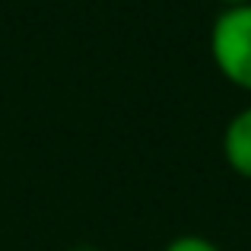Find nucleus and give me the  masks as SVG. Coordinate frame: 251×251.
Instances as JSON below:
<instances>
[{
    "label": "nucleus",
    "mask_w": 251,
    "mask_h": 251,
    "mask_svg": "<svg viewBox=\"0 0 251 251\" xmlns=\"http://www.w3.org/2000/svg\"><path fill=\"white\" fill-rule=\"evenodd\" d=\"M242 3H251V0H220V6H242Z\"/></svg>",
    "instance_id": "obj_4"
},
{
    "label": "nucleus",
    "mask_w": 251,
    "mask_h": 251,
    "mask_svg": "<svg viewBox=\"0 0 251 251\" xmlns=\"http://www.w3.org/2000/svg\"><path fill=\"white\" fill-rule=\"evenodd\" d=\"M162 251H223L216 242L203 239V235H194V232H184V235H175Z\"/></svg>",
    "instance_id": "obj_3"
},
{
    "label": "nucleus",
    "mask_w": 251,
    "mask_h": 251,
    "mask_svg": "<svg viewBox=\"0 0 251 251\" xmlns=\"http://www.w3.org/2000/svg\"><path fill=\"white\" fill-rule=\"evenodd\" d=\"M210 61L226 83L251 92V3L216 13L210 25Z\"/></svg>",
    "instance_id": "obj_1"
},
{
    "label": "nucleus",
    "mask_w": 251,
    "mask_h": 251,
    "mask_svg": "<svg viewBox=\"0 0 251 251\" xmlns=\"http://www.w3.org/2000/svg\"><path fill=\"white\" fill-rule=\"evenodd\" d=\"M76 251H96V248H76Z\"/></svg>",
    "instance_id": "obj_5"
},
{
    "label": "nucleus",
    "mask_w": 251,
    "mask_h": 251,
    "mask_svg": "<svg viewBox=\"0 0 251 251\" xmlns=\"http://www.w3.org/2000/svg\"><path fill=\"white\" fill-rule=\"evenodd\" d=\"M223 159L239 178L251 181V105L235 111L223 127Z\"/></svg>",
    "instance_id": "obj_2"
}]
</instances>
